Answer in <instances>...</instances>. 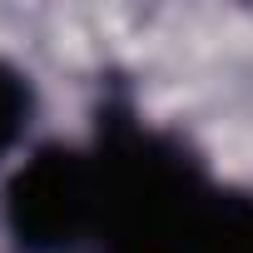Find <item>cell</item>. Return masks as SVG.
Segmentation results:
<instances>
[{"label":"cell","mask_w":253,"mask_h":253,"mask_svg":"<svg viewBox=\"0 0 253 253\" xmlns=\"http://www.w3.org/2000/svg\"><path fill=\"white\" fill-rule=\"evenodd\" d=\"M40 114V89H35V75L25 65H15L10 55H0V164H5Z\"/></svg>","instance_id":"cell-4"},{"label":"cell","mask_w":253,"mask_h":253,"mask_svg":"<svg viewBox=\"0 0 253 253\" xmlns=\"http://www.w3.org/2000/svg\"><path fill=\"white\" fill-rule=\"evenodd\" d=\"M89 149L99 169V223L89 253H194L213 194L199 144L139 109L124 75H99Z\"/></svg>","instance_id":"cell-1"},{"label":"cell","mask_w":253,"mask_h":253,"mask_svg":"<svg viewBox=\"0 0 253 253\" xmlns=\"http://www.w3.org/2000/svg\"><path fill=\"white\" fill-rule=\"evenodd\" d=\"M194 253H253V189L218 179L199 223Z\"/></svg>","instance_id":"cell-3"},{"label":"cell","mask_w":253,"mask_h":253,"mask_svg":"<svg viewBox=\"0 0 253 253\" xmlns=\"http://www.w3.org/2000/svg\"><path fill=\"white\" fill-rule=\"evenodd\" d=\"M94 223L99 169L89 139H45L0 184V233L10 253H89Z\"/></svg>","instance_id":"cell-2"}]
</instances>
